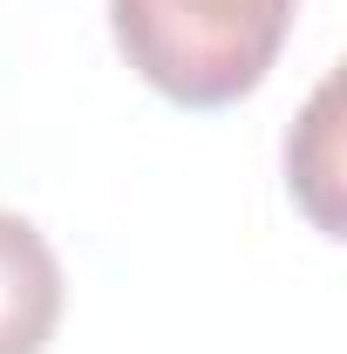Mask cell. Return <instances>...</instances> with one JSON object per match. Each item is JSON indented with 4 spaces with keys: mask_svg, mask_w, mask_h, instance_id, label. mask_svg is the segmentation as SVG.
Here are the masks:
<instances>
[{
    "mask_svg": "<svg viewBox=\"0 0 347 354\" xmlns=\"http://www.w3.org/2000/svg\"><path fill=\"white\" fill-rule=\"evenodd\" d=\"M300 0H109L116 48L157 95L225 109L252 95L293 28Z\"/></svg>",
    "mask_w": 347,
    "mask_h": 354,
    "instance_id": "obj_1",
    "label": "cell"
},
{
    "mask_svg": "<svg viewBox=\"0 0 347 354\" xmlns=\"http://www.w3.org/2000/svg\"><path fill=\"white\" fill-rule=\"evenodd\" d=\"M62 320V259L21 212H0V354H41Z\"/></svg>",
    "mask_w": 347,
    "mask_h": 354,
    "instance_id": "obj_2",
    "label": "cell"
}]
</instances>
